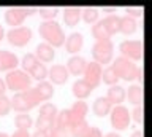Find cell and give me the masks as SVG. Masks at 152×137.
I'll return each instance as SVG.
<instances>
[{
  "label": "cell",
  "mask_w": 152,
  "mask_h": 137,
  "mask_svg": "<svg viewBox=\"0 0 152 137\" xmlns=\"http://www.w3.org/2000/svg\"><path fill=\"white\" fill-rule=\"evenodd\" d=\"M3 81H5V86H7V91L10 89L14 94V93H21V91H26V89L30 88L32 78L24 70L14 69V70L7 72V77L3 78Z\"/></svg>",
  "instance_id": "3"
},
{
  "label": "cell",
  "mask_w": 152,
  "mask_h": 137,
  "mask_svg": "<svg viewBox=\"0 0 152 137\" xmlns=\"http://www.w3.org/2000/svg\"><path fill=\"white\" fill-rule=\"evenodd\" d=\"M90 32H92V37L95 39V41H100V40H108V39H111V37L108 35L106 29H104V26H103L102 19H98L97 22H95V24H92V29H90Z\"/></svg>",
  "instance_id": "30"
},
{
  "label": "cell",
  "mask_w": 152,
  "mask_h": 137,
  "mask_svg": "<svg viewBox=\"0 0 152 137\" xmlns=\"http://www.w3.org/2000/svg\"><path fill=\"white\" fill-rule=\"evenodd\" d=\"M14 124H16L18 129L28 131L33 126V120H32L30 115H27V113H18V115L14 116Z\"/></svg>",
  "instance_id": "29"
},
{
  "label": "cell",
  "mask_w": 152,
  "mask_h": 137,
  "mask_svg": "<svg viewBox=\"0 0 152 137\" xmlns=\"http://www.w3.org/2000/svg\"><path fill=\"white\" fill-rule=\"evenodd\" d=\"M65 51L70 54H78L84 46V37L81 32H71L68 37H65Z\"/></svg>",
  "instance_id": "14"
},
{
  "label": "cell",
  "mask_w": 152,
  "mask_h": 137,
  "mask_svg": "<svg viewBox=\"0 0 152 137\" xmlns=\"http://www.w3.org/2000/svg\"><path fill=\"white\" fill-rule=\"evenodd\" d=\"M142 13H144V8L140 7V5H130L125 8V15L133 18V19H136V18H141Z\"/></svg>",
  "instance_id": "37"
},
{
  "label": "cell",
  "mask_w": 152,
  "mask_h": 137,
  "mask_svg": "<svg viewBox=\"0 0 152 137\" xmlns=\"http://www.w3.org/2000/svg\"><path fill=\"white\" fill-rule=\"evenodd\" d=\"M57 112H59V110H57L56 104H52V102H43L41 105H40V113H38V116L48 118V120L54 121L56 116H57Z\"/></svg>",
  "instance_id": "25"
},
{
  "label": "cell",
  "mask_w": 152,
  "mask_h": 137,
  "mask_svg": "<svg viewBox=\"0 0 152 137\" xmlns=\"http://www.w3.org/2000/svg\"><path fill=\"white\" fill-rule=\"evenodd\" d=\"M103 137H122L119 132H114V131H111V132H108V134H104Z\"/></svg>",
  "instance_id": "46"
},
{
  "label": "cell",
  "mask_w": 152,
  "mask_h": 137,
  "mask_svg": "<svg viewBox=\"0 0 152 137\" xmlns=\"http://www.w3.org/2000/svg\"><path fill=\"white\" fill-rule=\"evenodd\" d=\"M5 93H7V86H5L3 78H0V96H5Z\"/></svg>",
  "instance_id": "43"
},
{
  "label": "cell",
  "mask_w": 152,
  "mask_h": 137,
  "mask_svg": "<svg viewBox=\"0 0 152 137\" xmlns=\"http://www.w3.org/2000/svg\"><path fill=\"white\" fill-rule=\"evenodd\" d=\"M119 51L122 58L136 62V61H141L144 56V43L142 40H124L119 45Z\"/></svg>",
  "instance_id": "7"
},
{
  "label": "cell",
  "mask_w": 152,
  "mask_h": 137,
  "mask_svg": "<svg viewBox=\"0 0 152 137\" xmlns=\"http://www.w3.org/2000/svg\"><path fill=\"white\" fill-rule=\"evenodd\" d=\"M26 10H24V7H10L7 11H5V22H7L8 26H11V29L14 27H19L24 24V21H26Z\"/></svg>",
  "instance_id": "12"
},
{
  "label": "cell",
  "mask_w": 152,
  "mask_h": 137,
  "mask_svg": "<svg viewBox=\"0 0 152 137\" xmlns=\"http://www.w3.org/2000/svg\"><path fill=\"white\" fill-rule=\"evenodd\" d=\"M102 70H103L102 65L94 62V61H90V62L86 64V69L83 72V80L92 89H95L100 83H102Z\"/></svg>",
  "instance_id": "9"
},
{
  "label": "cell",
  "mask_w": 152,
  "mask_h": 137,
  "mask_svg": "<svg viewBox=\"0 0 152 137\" xmlns=\"http://www.w3.org/2000/svg\"><path fill=\"white\" fill-rule=\"evenodd\" d=\"M92 91L94 89L90 88L83 78L75 80L73 84H71V94L76 97V101H84V99H87L90 94H92Z\"/></svg>",
  "instance_id": "17"
},
{
  "label": "cell",
  "mask_w": 152,
  "mask_h": 137,
  "mask_svg": "<svg viewBox=\"0 0 152 137\" xmlns=\"http://www.w3.org/2000/svg\"><path fill=\"white\" fill-rule=\"evenodd\" d=\"M24 10H26L27 16H32V15H35V13H38V7H24Z\"/></svg>",
  "instance_id": "41"
},
{
  "label": "cell",
  "mask_w": 152,
  "mask_h": 137,
  "mask_svg": "<svg viewBox=\"0 0 152 137\" xmlns=\"http://www.w3.org/2000/svg\"><path fill=\"white\" fill-rule=\"evenodd\" d=\"M111 105H122V102L125 101V88L121 86V84H114V86H109L106 91V96Z\"/></svg>",
  "instance_id": "18"
},
{
  "label": "cell",
  "mask_w": 152,
  "mask_h": 137,
  "mask_svg": "<svg viewBox=\"0 0 152 137\" xmlns=\"http://www.w3.org/2000/svg\"><path fill=\"white\" fill-rule=\"evenodd\" d=\"M117 11L116 7H103V13H109V15H114Z\"/></svg>",
  "instance_id": "42"
},
{
  "label": "cell",
  "mask_w": 152,
  "mask_h": 137,
  "mask_svg": "<svg viewBox=\"0 0 152 137\" xmlns=\"http://www.w3.org/2000/svg\"><path fill=\"white\" fill-rule=\"evenodd\" d=\"M138 30V22L133 18L124 15L121 16V27H119V32L124 35H133Z\"/></svg>",
  "instance_id": "23"
},
{
  "label": "cell",
  "mask_w": 152,
  "mask_h": 137,
  "mask_svg": "<svg viewBox=\"0 0 152 137\" xmlns=\"http://www.w3.org/2000/svg\"><path fill=\"white\" fill-rule=\"evenodd\" d=\"M109 121H111V126L114 127V132L116 131H124L128 129L132 123V116L130 112L125 105H114L109 112Z\"/></svg>",
  "instance_id": "8"
},
{
  "label": "cell",
  "mask_w": 152,
  "mask_h": 137,
  "mask_svg": "<svg viewBox=\"0 0 152 137\" xmlns=\"http://www.w3.org/2000/svg\"><path fill=\"white\" fill-rule=\"evenodd\" d=\"M48 78L51 84H65L70 78V73L64 64H52L48 69Z\"/></svg>",
  "instance_id": "11"
},
{
  "label": "cell",
  "mask_w": 152,
  "mask_h": 137,
  "mask_svg": "<svg viewBox=\"0 0 152 137\" xmlns=\"http://www.w3.org/2000/svg\"><path fill=\"white\" fill-rule=\"evenodd\" d=\"M92 58H94V62L100 64L103 67L104 65H109L114 59V45H113V40L108 39V40H100V41H95L94 46H92Z\"/></svg>",
  "instance_id": "4"
},
{
  "label": "cell",
  "mask_w": 152,
  "mask_h": 137,
  "mask_svg": "<svg viewBox=\"0 0 152 137\" xmlns=\"http://www.w3.org/2000/svg\"><path fill=\"white\" fill-rule=\"evenodd\" d=\"M130 116L135 123L142 124L144 123V105H135L133 112H130Z\"/></svg>",
  "instance_id": "35"
},
{
  "label": "cell",
  "mask_w": 152,
  "mask_h": 137,
  "mask_svg": "<svg viewBox=\"0 0 152 137\" xmlns=\"http://www.w3.org/2000/svg\"><path fill=\"white\" fill-rule=\"evenodd\" d=\"M86 64H87V61H86L83 56L79 54H75L71 56V58L66 61V70H68L70 75H75V77H79V75H83L84 69H86Z\"/></svg>",
  "instance_id": "16"
},
{
  "label": "cell",
  "mask_w": 152,
  "mask_h": 137,
  "mask_svg": "<svg viewBox=\"0 0 152 137\" xmlns=\"http://www.w3.org/2000/svg\"><path fill=\"white\" fill-rule=\"evenodd\" d=\"M37 56V59H38V62H41V64H49L52 62V61L56 59V50L52 48V46H49L48 43H38L37 45V48H35V53H33Z\"/></svg>",
  "instance_id": "15"
},
{
  "label": "cell",
  "mask_w": 152,
  "mask_h": 137,
  "mask_svg": "<svg viewBox=\"0 0 152 137\" xmlns=\"http://www.w3.org/2000/svg\"><path fill=\"white\" fill-rule=\"evenodd\" d=\"M33 32L28 26H19L14 27V29H10L8 32H5V37H7L8 43L14 46V48H24L26 45L30 43Z\"/></svg>",
  "instance_id": "6"
},
{
  "label": "cell",
  "mask_w": 152,
  "mask_h": 137,
  "mask_svg": "<svg viewBox=\"0 0 152 137\" xmlns=\"http://www.w3.org/2000/svg\"><path fill=\"white\" fill-rule=\"evenodd\" d=\"M130 137H144V134H142V129H135L132 132Z\"/></svg>",
  "instance_id": "45"
},
{
  "label": "cell",
  "mask_w": 152,
  "mask_h": 137,
  "mask_svg": "<svg viewBox=\"0 0 152 137\" xmlns=\"http://www.w3.org/2000/svg\"><path fill=\"white\" fill-rule=\"evenodd\" d=\"M100 18V13L95 7H86L84 10H81V19H83L86 24H95Z\"/></svg>",
  "instance_id": "26"
},
{
  "label": "cell",
  "mask_w": 152,
  "mask_h": 137,
  "mask_svg": "<svg viewBox=\"0 0 152 137\" xmlns=\"http://www.w3.org/2000/svg\"><path fill=\"white\" fill-rule=\"evenodd\" d=\"M10 101H11V108H14L18 113H27L28 110L40 105V102H43L38 91L32 86L26 91L14 93L13 97H10Z\"/></svg>",
  "instance_id": "2"
},
{
  "label": "cell",
  "mask_w": 152,
  "mask_h": 137,
  "mask_svg": "<svg viewBox=\"0 0 152 137\" xmlns=\"http://www.w3.org/2000/svg\"><path fill=\"white\" fill-rule=\"evenodd\" d=\"M102 81L104 84H108V86H114V84H117L119 77H117V73L114 72V69H113L111 64L106 65V67L102 70Z\"/></svg>",
  "instance_id": "28"
},
{
  "label": "cell",
  "mask_w": 152,
  "mask_h": 137,
  "mask_svg": "<svg viewBox=\"0 0 152 137\" xmlns=\"http://www.w3.org/2000/svg\"><path fill=\"white\" fill-rule=\"evenodd\" d=\"M30 137H48V132H43V131H35L33 134H30Z\"/></svg>",
  "instance_id": "44"
},
{
  "label": "cell",
  "mask_w": 152,
  "mask_h": 137,
  "mask_svg": "<svg viewBox=\"0 0 152 137\" xmlns=\"http://www.w3.org/2000/svg\"><path fill=\"white\" fill-rule=\"evenodd\" d=\"M48 137H71V136H70V131L68 129L54 124V127L48 132Z\"/></svg>",
  "instance_id": "38"
},
{
  "label": "cell",
  "mask_w": 152,
  "mask_h": 137,
  "mask_svg": "<svg viewBox=\"0 0 152 137\" xmlns=\"http://www.w3.org/2000/svg\"><path fill=\"white\" fill-rule=\"evenodd\" d=\"M111 108H113L111 102H109L104 96L97 97V99L94 101V104H92V112H94V115L98 116V118H103V116L109 115Z\"/></svg>",
  "instance_id": "20"
},
{
  "label": "cell",
  "mask_w": 152,
  "mask_h": 137,
  "mask_svg": "<svg viewBox=\"0 0 152 137\" xmlns=\"http://www.w3.org/2000/svg\"><path fill=\"white\" fill-rule=\"evenodd\" d=\"M57 13H59V10L56 7H38V15L45 21H54Z\"/></svg>",
  "instance_id": "33"
},
{
  "label": "cell",
  "mask_w": 152,
  "mask_h": 137,
  "mask_svg": "<svg viewBox=\"0 0 152 137\" xmlns=\"http://www.w3.org/2000/svg\"><path fill=\"white\" fill-rule=\"evenodd\" d=\"M102 22H103V26L109 37L119 34V27H121V16L119 15H116V13L114 15H106L102 19Z\"/></svg>",
  "instance_id": "22"
},
{
  "label": "cell",
  "mask_w": 152,
  "mask_h": 137,
  "mask_svg": "<svg viewBox=\"0 0 152 137\" xmlns=\"http://www.w3.org/2000/svg\"><path fill=\"white\" fill-rule=\"evenodd\" d=\"M37 62H38L37 56L33 54V53H27V54L22 56L21 61H19V65H21V70H24L26 73H28V72H30V70L33 69V65H35Z\"/></svg>",
  "instance_id": "31"
},
{
  "label": "cell",
  "mask_w": 152,
  "mask_h": 137,
  "mask_svg": "<svg viewBox=\"0 0 152 137\" xmlns=\"http://www.w3.org/2000/svg\"><path fill=\"white\" fill-rule=\"evenodd\" d=\"M68 112H70V127H71L81 121H86V116L89 113V104L86 101H76L68 108Z\"/></svg>",
  "instance_id": "10"
},
{
  "label": "cell",
  "mask_w": 152,
  "mask_h": 137,
  "mask_svg": "<svg viewBox=\"0 0 152 137\" xmlns=\"http://www.w3.org/2000/svg\"><path fill=\"white\" fill-rule=\"evenodd\" d=\"M35 89L38 91V94H40V97H41V101L43 102H46V101H49V99L54 96V93H56V89H54V84H51L49 81H40L35 86Z\"/></svg>",
  "instance_id": "24"
},
{
  "label": "cell",
  "mask_w": 152,
  "mask_h": 137,
  "mask_svg": "<svg viewBox=\"0 0 152 137\" xmlns=\"http://www.w3.org/2000/svg\"><path fill=\"white\" fill-rule=\"evenodd\" d=\"M0 137H10V136L7 134V132H0Z\"/></svg>",
  "instance_id": "48"
},
{
  "label": "cell",
  "mask_w": 152,
  "mask_h": 137,
  "mask_svg": "<svg viewBox=\"0 0 152 137\" xmlns=\"http://www.w3.org/2000/svg\"><path fill=\"white\" fill-rule=\"evenodd\" d=\"M81 21V8L79 7H65L64 8V22L68 27L78 26Z\"/></svg>",
  "instance_id": "21"
},
{
  "label": "cell",
  "mask_w": 152,
  "mask_h": 137,
  "mask_svg": "<svg viewBox=\"0 0 152 137\" xmlns=\"http://www.w3.org/2000/svg\"><path fill=\"white\" fill-rule=\"evenodd\" d=\"M10 112H11V101H10V97L7 94L0 96V116H7Z\"/></svg>",
  "instance_id": "36"
},
{
  "label": "cell",
  "mask_w": 152,
  "mask_h": 137,
  "mask_svg": "<svg viewBox=\"0 0 152 137\" xmlns=\"http://www.w3.org/2000/svg\"><path fill=\"white\" fill-rule=\"evenodd\" d=\"M84 137H103V132L97 126H90L89 131H87V134H86Z\"/></svg>",
  "instance_id": "39"
},
{
  "label": "cell",
  "mask_w": 152,
  "mask_h": 137,
  "mask_svg": "<svg viewBox=\"0 0 152 137\" xmlns=\"http://www.w3.org/2000/svg\"><path fill=\"white\" fill-rule=\"evenodd\" d=\"M10 137H30V132H28V131H22V129H16Z\"/></svg>",
  "instance_id": "40"
},
{
  "label": "cell",
  "mask_w": 152,
  "mask_h": 137,
  "mask_svg": "<svg viewBox=\"0 0 152 137\" xmlns=\"http://www.w3.org/2000/svg\"><path fill=\"white\" fill-rule=\"evenodd\" d=\"M125 97L128 99V102L132 105H142L144 101V89L141 84H130L128 89L125 91Z\"/></svg>",
  "instance_id": "19"
},
{
  "label": "cell",
  "mask_w": 152,
  "mask_h": 137,
  "mask_svg": "<svg viewBox=\"0 0 152 137\" xmlns=\"http://www.w3.org/2000/svg\"><path fill=\"white\" fill-rule=\"evenodd\" d=\"M19 58L16 53L8 50H0V72H10L18 69Z\"/></svg>",
  "instance_id": "13"
},
{
  "label": "cell",
  "mask_w": 152,
  "mask_h": 137,
  "mask_svg": "<svg viewBox=\"0 0 152 137\" xmlns=\"http://www.w3.org/2000/svg\"><path fill=\"white\" fill-rule=\"evenodd\" d=\"M89 127H90V124H89L87 121H81V123H78V124L71 126L68 131H70V136L71 137H84L86 134H87Z\"/></svg>",
  "instance_id": "32"
},
{
  "label": "cell",
  "mask_w": 152,
  "mask_h": 137,
  "mask_svg": "<svg viewBox=\"0 0 152 137\" xmlns=\"http://www.w3.org/2000/svg\"><path fill=\"white\" fill-rule=\"evenodd\" d=\"M28 75H30L32 80H37L38 83L45 81V80L48 78V67L41 62H37L35 65H33V69L28 72Z\"/></svg>",
  "instance_id": "27"
},
{
  "label": "cell",
  "mask_w": 152,
  "mask_h": 137,
  "mask_svg": "<svg viewBox=\"0 0 152 137\" xmlns=\"http://www.w3.org/2000/svg\"><path fill=\"white\" fill-rule=\"evenodd\" d=\"M33 123H35L37 131H43V132H49L54 127V121L48 120V118H41V116H38Z\"/></svg>",
  "instance_id": "34"
},
{
  "label": "cell",
  "mask_w": 152,
  "mask_h": 137,
  "mask_svg": "<svg viewBox=\"0 0 152 137\" xmlns=\"http://www.w3.org/2000/svg\"><path fill=\"white\" fill-rule=\"evenodd\" d=\"M113 69L114 72L117 73L119 80H125V81H133L136 80V73H138V65L133 62V61H128L122 56H117L116 59L113 61Z\"/></svg>",
  "instance_id": "5"
},
{
  "label": "cell",
  "mask_w": 152,
  "mask_h": 137,
  "mask_svg": "<svg viewBox=\"0 0 152 137\" xmlns=\"http://www.w3.org/2000/svg\"><path fill=\"white\" fill-rule=\"evenodd\" d=\"M38 34L45 40V43L52 46L54 50L64 46V43H65V32L56 19L54 21H43L38 26Z\"/></svg>",
  "instance_id": "1"
},
{
  "label": "cell",
  "mask_w": 152,
  "mask_h": 137,
  "mask_svg": "<svg viewBox=\"0 0 152 137\" xmlns=\"http://www.w3.org/2000/svg\"><path fill=\"white\" fill-rule=\"evenodd\" d=\"M5 39V29H3V26L0 24V41H2Z\"/></svg>",
  "instance_id": "47"
}]
</instances>
